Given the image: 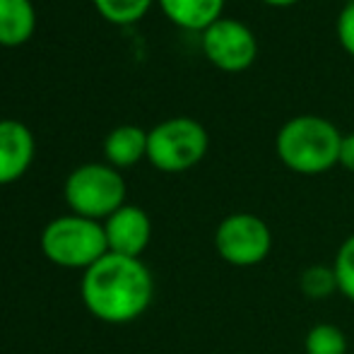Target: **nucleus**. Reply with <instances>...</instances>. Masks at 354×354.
<instances>
[{
    "instance_id": "nucleus-6",
    "label": "nucleus",
    "mask_w": 354,
    "mask_h": 354,
    "mask_svg": "<svg viewBox=\"0 0 354 354\" xmlns=\"http://www.w3.org/2000/svg\"><path fill=\"white\" fill-rule=\"evenodd\" d=\"M214 248L217 256L234 268L261 266L272 251V232L258 214L234 212L214 229Z\"/></svg>"
},
{
    "instance_id": "nucleus-13",
    "label": "nucleus",
    "mask_w": 354,
    "mask_h": 354,
    "mask_svg": "<svg viewBox=\"0 0 354 354\" xmlns=\"http://www.w3.org/2000/svg\"><path fill=\"white\" fill-rule=\"evenodd\" d=\"M350 342L342 328L333 323H316L308 328L304 337V352L306 354H347Z\"/></svg>"
},
{
    "instance_id": "nucleus-3",
    "label": "nucleus",
    "mask_w": 354,
    "mask_h": 354,
    "mask_svg": "<svg viewBox=\"0 0 354 354\" xmlns=\"http://www.w3.org/2000/svg\"><path fill=\"white\" fill-rule=\"evenodd\" d=\"M41 251L61 268H92L109 253L104 224L97 219L68 214L46 224L41 234Z\"/></svg>"
},
{
    "instance_id": "nucleus-10",
    "label": "nucleus",
    "mask_w": 354,
    "mask_h": 354,
    "mask_svg": "<svg viewBox=\"0 0 354 354\" xmlns=\"http://www.w3.org/2000/svg\"><path fill=\"white\" fill-rule=\"evenodd\" d=\"M224 3L227 0H159L164 15L176 27L201 34L222 17Z\"/></svg>"
},
{
    "instance_id": "nucleus-7",
    "label": "nucleus",
    "mask_w": 354,
    "mask_h": 354,
    "mask_svg": "<svg viewBox=\"0 0 354 354\" xmlns=\"http://www.w3.org/2000/svg\"><path fill=\"white\" fill-rule=\"evenodd\" d=\"M203 53L214 68L224 73H243L256 63L258 41L256 34L243 22L232 17H219L203 32Z\"/></svg>"
},
{
    "instance_id": "nucleus-15",
    "label": "nucleus",
    "mask_w": 354,
    "mask_h": 354,
    "mask_svg": "<svg viewBox=\"0 0 354 354\" xmlns=\"http://www.w3.org/2000/svg\"><path fill=\"white\" fill-rule=\"evenodd\" d=\"M99 15L111 24H133L147 15L152 0H94Z\"/></svg>"
},
{
    "instance_id": "nucleus-20",
    "label": "nucleus",
    "mask_w": 354,
    "mask_h": 354,
    "mask_svg": "<svg viewBox=\"0 0 354 354\" xmlns=\"http://www.w3.org/2000/svg\"><path fill=\"white\" fill-rule=\"evenodd\" d=\"M347 3H354V0H347Z\"/></svg>"
},
{
    "instance_id": "nucleus-9",
    "label": "nucleus",
    "mask_w": 354,
    "mask_h": 354,
    "mask_svg": "<svg viewBox=\"0 0 354 354\" xmlns=\"http://www.w3.org/2000/svg\"><path fill=\"white\" fill-rule=\"evenodd\" d=\"M34 159V136L19 121H0V186L24 176Z\"/></svg>"
},
{
    "instance_id": "nucleus-5",
    "label": "nucleus",
    "mask_w": 354,
    "mask_h": 354,
    "mask_svg": "<svg viewBox=\"0 0 354 354\" xmlns=\"http://www.w3.org/2000/svg\"><path fill=\"white\" fill-rule=\"evenodd\" d=\"M66 203L80 217L106 219L126 205V181L111 164H84L68 176Z\"/></svg>"
},
{
    "instance_id": "nucleus-19",
    "label": "nucleus",
    "mask_w": 354,
    "mask_h": 354,
    "mask_svg": "<svg viewBox=\"0 0 354 354\" xmlns=\"http://www.w3.org/2000/svg\"><path fill=\"white\" fill-rule=\"evenodd\" d=\"M263 3L272 5V8H289V5L299 3V0H263Z\"/></svg>"
},
{
    "instance_id": "nucleus-11",
    "label": "nucleus",
    "mask_w": 354,
    "mask_h": 354,
    "mask_svg": "<svg viewBox=\"0 0 354 354\" xmlns=\"http://www.w3.org/2000/svg\"><path fill=\"white\" fill-rule=\"evenodd\" d=\"M37 29L32 0H0V46H19Z\"/></svg>"
},
{
    "instance_id": "nucleus-14",
    "label": "nucleus",
    "mask_w": 354,
    "mask_h": 354,
    "mask_svg": "<svg viewBox=\"0 0 354 354\" xmlns=\"http://www.w3.org/2000/svg\"><path fill=\"white\" fill-rule=\"evenodd\" d=\"M299 289L306 299H313V301H323V299L333 297L337 292V277L333 266H323V263H316V266H308L301 270L299 275Z\"/></svg>"
},
{
    "instance_id": "nucleus-17",
    "label": "nucleus",
    "mask_w": 354,
    "mask_h": 354,
    "mask_svg": "<svg viewBox=\"0 0 354 354\" xmlns=\"http://www.w3.org/2000/svg\"><path fill=\"white\" fill-rule=\"evenodd\" d=\"M337 39H340V46L354 58V3H347L342 8V12L337 15Z\"/></svg>"
},
{
    "instance_id": "nucleus-4",
    "label": "nucleus",
    "mask_w": 354,
    "mask_h": 354,
    "mask_svg": "<svg viewBox=\"0 0 354 354\" xmlns=\"http://www.w3.org/2000/svg\"><path fill=\"white\" fill-rule=\"evenodd\" d=\"M207 147L210 138L203 123L186 116L162 121L147 133V159L167 174H181L201 164Z\"/></svg>"
},
{
    "instance_id": "nucleus-1",
    "label": "nucleus",
    "mask_w": 354,
    "mask_h": 354,
    "mask_svg": "<svg viewBox=\"0 0 354 354\" xmlns=\"http://www.w3.org/2000/svg\"><path fill=\"white\" fill-rule=\"evenodd\" d=\"M82 301L92 316L106 323H131L149 308L154 280L140 258L106 253L84 270Z\"/></svg>"
},
{
    "instance_id": "nucleus-2",
    "label": "nucleus",
    "mask_w": 354,
    "mask_h": 354,
    "mask_svg": "<svg viewBox=\"0 0 354 354\" xmlns=\"http://www.w3.org/2000/svg\"><path fill=\"white\" fill-rule=\"evenodd\" d=\"M340 145L342 133L335 123L323 116L301 113L289 118L277 131L275 152L289 171L316 176L340 164Z\"/></svg>"
},
{
    "instance_id": "nucleus-12",
    "label": "nucleus",
    "mask_w": 354,
    "mask_h": 354,
    "mask_svg": "<svg viewBox=\"0 0 354 354\" xmlns=\"http://www.w3.org/2000/svg\"><path fill=\"white\" fill-rule=\"evenodd\" d=\"M104 154L111 167H133L147 157V133L138 126H118L104 140Z\"/></svg>"
},
{
    "instance_id": "nucleus-18",
    "label": "nucleus",
    "mask_w": 354,
    "mask_h": 354,
    "mask_svg": "<svg viewBox=\"0 0 354 354\" xmlns=\"http://www.w3.org/2000/svg\"><path fill=\"white\" fill-rule=\"evenodd\" d=\"M340 167L354 174V133H350V136H342V145H340Z\"/></svg>"
},
{
    "instance_id": "nucleus-8",
    "label": "nucleus",
    "mask_w": 354,
    "mask_h": 354,
    "mask_svg": "<svg viewBox=\"0 0 354 354\" xmlns=\"http://www.w3.org/2000/svg\"><path fill=\"white\" fill-rule=\"evenodd\" d=\"M104 234H106L109 253L140 258V253L149 243V236H152V222L142 207L123 205L111 217H106Z\"/></svg>"
},
{
    "instance_id": "nucleus-16",
    "label": "nucleus",
    "mask_w": 354,
    "mask_h": 354,
    "mask_svg": "<svg viewBox=\"0 0 354 354\" xmlns=\"http://www.w3.org/2000/svg\"><path fill=\"white\" fill-rule=\"evenodd\" d=\"M333 270L337 277V292L345 299L354 301V234L340 243L335 253V261H333Z\"/></svg>"
}]
</instances>
